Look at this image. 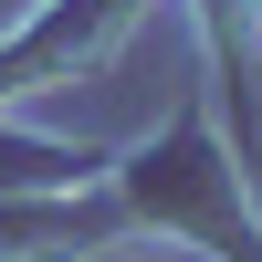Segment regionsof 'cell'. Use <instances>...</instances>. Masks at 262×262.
I'll use <instances>...</instances> for the list:
<instances>
[{
    "mask_svg": "<svg viewBox=\"0 0 262 262\" xmlns=\"http://www.w3.org/2000/svg\"><path fill=\"white\" fill-rule=\"evenodd\" d=\"M126 200H137L158 231H179V242H200V252H221V262H262V231H252V210H242V168H231L210 105H189V116L137 158Z\"/></svg>",
    "mask_w": 262,
    "mask_h": 262,
    "instance_id": "obj_1",
    "label": "cell"
},
{
    "mask_svg": "<svg viewBox=\"0 0 262 262\" xmlns=\"http://www.w3.org/2000/svg\"><path fill=\"white\" fill-rule=\"evenodd\" d=\"M137 21V0H63V11H42L32 32L0 53V95H21V84H53L63 63H84L105 32H126Z\"/></svg>",
    "mask_w": 262,
    "mask_h": 262,
    "instance_id": "obj_2",
    "label": "cell"
},
{
    "mask_svg": "<svg viewBox=\"0 0 262 262\" xmlns=\"http://www.w3.org/2000/svg\"><path fill=\"white\" fill-rule=\"evenodd\" d=\"M116 231V210H32V200H0V262H63L84 242H105Z\"/></svg>",
    "mask_w": 262,
    "mask_h": 262,
    "instance_id": "obj_3",
    "label": "cell"
},
{
    "mask_svg": "<svg viewBox=\"0 0 262 262\" xmlns=\"http://www.w3.org/2000/svg\"><path fill=\"white\" fill-rule=\"evenodd\" d=\"M95 168V147H42V137H0V200H21V189H63Z\"/></svg>",
    "mask_w": 262,
    "mask_h": 262,
    "instance_id": "obj_4",
    "label": "cell"
},
{
    "mask_svg": "<svg viewBox=\"0 0 262 262\" xmlns=\"http://www.w3.org/2000/svg\"><path fill=\"white\" fill-rule=\"evenodd\" d=\"M210 42H221V63H252L262 53V0H200Z\"/></svg>",
    "mask_w": 262,
    "mask_h": 262,
    "instance_id": "obj_5",
    "label": "cell"
}]
</instances>
